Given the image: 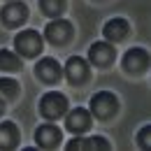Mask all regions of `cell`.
<instances>
[{
	"mask_svg": "<svg viewBox=\"0 0 151 151\" xmlns=\"http://www.w3.org/2000/svg\"><path fill=\"white\" fill-rule=\"evenodd\" d=\"M121 65H123L126 72L139 75V72H144V70L149 68V51L142 49V47H132V49H128V51L123 54Z\"/></svg>",
	"mask_w": 151,
	"mask_h": 151,
	"instance_id": "obj_6",
	"label": "cell"
},
{
	"mask_svg": "<svg viewBox=\"0 0 151 151\" xmlns=\"http://www.w3.org/2000/svg\"><path fill=\"white\" fill-rule=\"evenodd\" d=\"M91 112L93 116L98 119H109L114 114L119 112V100H116V95L109 93V91H100V93H95L91 98Z\"/></svg>",
	"mask_w": 151,
	"mask_h": 151,
	"instance_id": "obj_3",
	"label": "cell"
},
{
	"mask_svg": "<svg viewBox=\"0 0 151 151\" xmlns=\"http://www.w3.org/2000/svg\"><path fill=\"white\" fill-rule=\"evenodd\" d=\"M86 149H98V151H107L112 149L109 142L105 137H86Z\"/></svg>",
	"mask_w": 151,
	"mask_h": 151,
	"instance_id": "obj_17",
	"label": "cell"
},
{
	"mask_svg": "<svg viewBox=\"0 0 151 151\" xmlns=\"http://www.w3.org/2000/svg\"><path fill=\"white\" fill-rule=\"evenodd\" d=\"M21 93L19 81L12 79V77H0V98L2 100H14Z\"/></svg>",
	"mask_w": 151,
	"mask_h": 151,
	"instance_id": "obj_15",
	"label": "cell"
},
{
	"mask_svg": "<svg viewBox=\"0 0 151 151\" xmlns=\"http://www.w3.org/2000/svg\"><path fill=\"white\" fill-rule=\"evenodd\" d=\"M40 7H42V12H44L47 17H54V19H58V17L65 12L68 0H40Z\"/></svg>",
	"mask_w": 151,
	"mask_h": 151,
	"instance_id": "obj_16",
	"label": "cell"
},
{
	"mask_svg": "<svg viewBox=\"0 0 151 151\" xmlns=\"http://www.w3.org/2000/svg\"><path fill=\"white\" fill-rule=\"evenodd\" d=\"M68 149H70V151H84V149H86V137L75 135V137L68 142Z\"/></svg>",
	"mask_w": 151,
	"mask_h": 151,
	"instance_id": "obj_19",
	"label": "cell"
},
{
	"mask_svg": "<svg viewBox=\"0 0 151 151\" xmlns=\"http://www.w3.org/2000/svg\"><path fill=\"white\" fill-rule=\"evenodd\" d=\"M35 75L44 84H58L60 77H63V68H60V63H58L56 58H42V60H37V65H35Z\"/></svg>",
	"mask_w": 151,
	"mask_h": 151,
	"instance_id": "obj_11",
	"label": "cell"
},
{
	"mask_svg": "<svg viewBox=\"0 0 151 151\" xmlns=\"http://www.w3.org/2000/svg\"><path fill=\"white\" fill-rule=\"evenodd\" d=\"M128 33H130V23L123 19V17L109 19L102 26V35H105L107 42H121V40L128 37Z\"/></svg>",
	"mask_w": 151,
	"mask_h": 151,
	"instance_id": "obj_12",
	"label": "cell"
},
{
	"mask_svg": "<svg viewBox=\"0 0 151 151\" xmlns=\"http://www.w3.org/2000/svg\"><path fill=\"white\" fill-rule=\"evenodd\" d=\"M0 19H2V23L7 28H19V26H23L28 21V7L23 2H19V0H12L0 9Z\"/></svg>",
	"mask_w": 151,
	"mask_h": 151,
	"instance_id": "obj_5",
	"label": "cell"
},
{
	"mask_svg": "<svg viewBox=\"0 0 151 151\" xmlns=\"http://www.w3.org/2000/svg\"><path fill=\"white\" fill-rule=\"evenodd\" d=\"M14 47H17V51H19L21 56L35 58V56H40L42 49H44V37L40 35L37 30L26 28V30H21L19 35L14 37Z\"/></svg>",
	"mask_w": 151,
	"mask_h": 151,
	"instance_id": "obj_1",
	"label": "cell"
},
{
	"mask_svg": "<svg viewBox=\"0 0 151 151\" xmlns=\"http://www.w3.org/2000/svg\"><path fill=\"white\" fill-rule=\"evenodd\" d=\"M19 137H21V132L17 128V123H12V121H2L0 123V149L19 147Z\"/></svg>",
	"mask_w": 151,
	"mask_h": 151,
	"instance_id": "obj_13",
	"label": "cell"
},
{
	"mask_svg": "<svg viewBox=\"0 0 151 151\" xmlns=\"http://www.w3.org/2000/svg\"><path fill=\"white\" fill-rule=\"evenodd\" d=\"M91 121H93V116L84 107H75L72 112L65 116V126H68V130L72 132V135H84V132L91 128Z\"/></svg>",
	"mask_w": 151,
	"mask_h": 151,
	"instance_id": "obj_10",
	"label": "cell"
},
{
	"mask_svg": "<svg viewBox=\"0 0 151 151\" xmlns=\"http://www.w3.org/2000/svg\"><path fill=\"white\" fill-rule=\"evenodd\" d=\"M23 68V60L19 58V54L9 51V49H0V70L5 72H19Z\"/></svg>",
	"mask_w": 151,
	"mask_h": 151,
	"instance_id": "obj_14",
	"label": "cell"
},
{
	"mask_svg": "<svg viewBox=\"0 0 151 151\" xmlns=\"http://www.w3.org/2000/svg\"><path fill=\"white\" fill-rule=\"evenodd\" d=\"M42 37H47L51 44H56V47H63V44H68L70 37H72V23L65 21V19H54L51 23H47Z\"/></svg>",
	"mask_w": 151,
	"mask_h": 151,
	"instance_id": "obj_4",
	"label": "cell"
},
{
	"mask_svg": "<svg viewBox=\"0 0 151 151\" xmlns=\"http://www.w3.org/2000/svg\"><path fill=\"white\" fill-rule=\"evenodd\" d=\"M40 114L49 121H58L60 116L68 114V98L63 93H56V91H49L40 98Z\"/></svg>",
	"mask_w": 151,
	"mask_h": 151,
	"instance_id": "obj_2",
	"label": "cell"
},
{
	"mask_svg": "<svg viewBox=\"0 0 151 151\" xmlns=\"http://www.w3.org/2000/svg\"><path fill=\"white\" fill-rule=\"evenodd\" d=\"M5 112V100H2V98H0V114Z\"/></svg>",
	"mask_w": 151,
	"mask_h": 151,
	"instance_id": "obj_20",
	"label": "cell"
},
{
	"mask_svg": "<svg viewBox=\"0 0 151 151\" xmlns=\"http://www.w3.org/2000/svg\"><path fill=\"white\" fill-rule=\"evenodd\" d=\"M35 142L42 149H56L58 144L63 142V130L54 126V123H44V126H37L35 130Z\"/></svg>",
	"mask_w": 151,
	"mask_h": 151,
	"instance_id": "obj_9",
	"label": "cell"
},
{
	"mask_svg": "<svg viewBox=\"0 0 151 151\" xmlns=\"http://www.w3.org/2000/svg\"><path fill=\"white\" fill-rule=\"evenodd\" d=\"M63 75H65V79H68L72 86H81V84L88 79V63H86L81 56H72L68 63H65Z\"/></svg>",
	"mask_w": 151,
	"mask_h": 151,
	"instance_id": "obj_7",
	"label": "cell"
},
{
	"mask_svg": "<svg viewBox=\"0 0 151 151\" xmlns=\"http://www.w3.org/2000/svg\"><path fill=\"white\" fill-rule=\"evenodd\" d=\"M88 60L95 68H109L116 60V51H114V47L109 42H95L88 49Z\"/></svg>",
	"mask_w": 151,
	"mask_h": 151,
	"instance_id": "obj_8",
	"label": "cell"
},
{
	"mask_svg": "<svg viewBox=\"0 0 151 151\" xmlns=\"http://www.w3.org/2000/svg\"><path fill=\"white\" fill-rule=\"evenodd\" d=\"M137 144H139L142 149H149V144H151V126H144V128L139 130V135H137Z\"/></svg>",
	"mask_w": 151,
	"mask_h": 151,
	"instance_id": "obj_18",
	"label": "cell"
}]
</instances>
